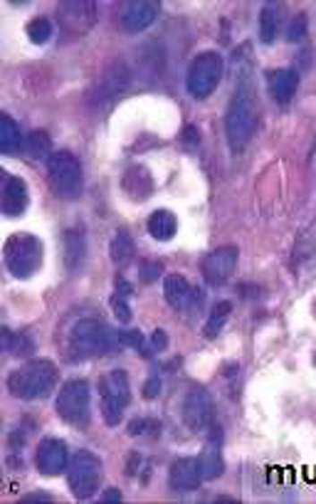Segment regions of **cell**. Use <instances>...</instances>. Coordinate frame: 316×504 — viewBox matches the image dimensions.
<instances>
[{
    "label": "cell",
    "mask_w": 316,
    "mask_h": 504,
    "mask_svg": "<svg viewBox=\"0 0 316 504\" xmlns=\"http://www.w3.org/2000/svg\"><path fill=\"white\" fill-rule=\"evenodd\" d=\"M257 134V90L250 70H240L225 112V136L233 154H243Z\"/></svg>",
    "instance_id": "cell-1"
},
{
    "label": "cell",
    "mask_w": 316,
    "mask_h": 504,
    "mask_svg": "<svg viewBox=\"0 0 316 504\" xmlns=\"http://www.w3.org/2000/svg\"><path fill=\"white\" fill-rule=\"evenodd\" d=\"M60 381V371L47 359H32L8 373V391L18 401H45Z\"/></svg>",
    "instance_id": "cell-2"
},
{
    "label": "cell",
    "mask_w": 316,
    "mask_h": 504,
    "mask_svg": "<svg viewBox=\"0 0 316 504\" xmlns=\"http://www.w3.org/2000/svg\"><path fill=\"white\" fill-rule=\"evenodd\" d=\"M126 349L124 331L114 329L102 320H80L70 331V351L80 359L90 356H104L114 351Z\"/></svg>",
    "instance_id": "cell-3"
},
{
    "label": "cell",
    "mask_w": 316,
    "mask_h": 504,
    "mask_svg": "<svg viewBox=\"0 0 316 504\" xmlns=\"http://www.w3.org/2000/svg\"><path fill=\"white\" fill-rule=\"evenodd\" d=\"M55 408L67 425L84 431L92 423V389H90V383L84 379H72V381L62 383Z\"/></svg>",
    "instance_id": "cell-4"
},
{
    "label": "cell",
    "mask_w": 316,
    "mask_h": 504,
    "mask_svg": "<svg viewBox=\"0 0 316 504\" xmlns=\"http://www.w3.org/2000/svg\"><path fill=\"white\" fill-rule=\"evenodd\" d=\"M47 178H50L55 196L62 198V201H77V198L82 196V164L70 151H55L47 158Z\"/></svg>",
    "instance_id": "cell-5"
},
{
    "label": "cell",
    "mask_w": 316,
    "mask_h": 504,
    "mask_svg": "<svg viewBox=\"0 0 316 504\" xmlns=\"http://www.w3.org/2000/svg\"><path fill=\"white\" fill-rule=\"evenodd\" d=\"M132 403V383L126 371L114 369L99 381V411L107 425L116 428Z\"/></svg>",
    "instance_id": "cell-6"
},
{
    "label": "cell",
    "mask_w": 316,
    "mask_h": 504,
    "mask_svg": "<svg viewBox=\"0 0 316 504\" xmlns=\"http://www.w3.org/2000/svg\"><path fill=\"white\" fill-rule=\"evenodd\" d=\"M42 265V243L40 237L30 233H18L8 237L5 243V268L11 269L18 279L32 278Z\"/></svg>",
    "instance_id": "cell-7"
},
{
    "label": "cell",
    "mask_w": 316,
    "mask_h": 504,
    "mask_svg": "<svg viewBox=\"0 0 316 504\" xmlns=\"http://www.w3.org/2000/svg\"><path fill=\"white\" fill-rule=\"evenodd\" d=\"M225 62L223 55L218 52H201L185 74V87L195 99H208L218 90V84L223 80Z\"/></svg>",
    "instance_id": "cell-8"
},
{
    "label": "cell",
    "mask_w": 316,
    "mask_h": 504,
    "mask_svg": "<svg viewBox=\"0 0 316 504\" xmlns=\"http://www.w3.org/2000/svg\"><path fill=\"white\" fill-rule=\"evenodd\" d=\"M132 84V70L124 60H114L104 67L99 77L87 92V104L94 109H102L107 104H112L116 97H122Z\"/></svg>",
    "instance_id": "cell-9"
},
{
    "label": "cell",
    "mask_w": 316,
    "mask_h": 504,
    "mask_svg": "<svg viewBox=\"0 0 316 504\" xmlns=\"http://www.w3.org/2000/svg\"><path fill=\"white\" fill-rule=\"evenodd\" d=\"M67 483L77 500H90L97 494L102 484V460L90 450H80L70 460L67 467Z\"/></svg>",
    "instance_id": "cell-10"
},
{
    "label": "cell",
    "mask_w": 316,
    "mask_h": 504,
    "mask_svg": "<svg viewBox=\"0 0 316 504\" xmlns=\"http://www.w3.org/2000/svg\"><path fill=\"white\" fill-rule=\"evenodd\" d=\"M181 418L188 425V431L203 432L215 421V401L205 389H191L181 403Z\"/></svg>",
    "instance_id": "cell-11"
},
{
    "label": "cell",
    "mask_w": 316,
    "mask_h": 504,
    "mask_svg": "<svg viewBox=\"0 0 316 504\" xmlns=\"http://www.w3.org/2000/svg\"><path fill=\"white\" fill-rule=\"evenodd\" d=\"M237 260H240V250L235 245H223L210 250V252L201 260V272H203L205 282H208L210 287L225 285V282L235 275Z\"/></svg>",
    "instance_id": "cell-12"
},
{
    "label": "cell",
    "mask_w": 316,
    "mask_h": 504,
    "mask_svg": "<svg viewBox=\"0 0 316 504\" xmlns=\"http://www.w3.org/2000/svg\"><path fill=\"white\" fill-rule=\"evenodd\" d=\"M99 21V8L92 0H70L57 5V22L67 32L87 35Z\"/></svg>",
    "instance_id": "cell-13"
},
{
    "label": "cell",
    "mask_w": 316,
    "mask_h": 504,
    "mask_svg": "<svg viewBox=\"0 0 316 504\" xmlns=\"http://www.w3.org/2000/svg\"><path fill=\"white\" fill-rule=\"evenodd\" d=\"M158 18V3L151 0H132L116 8V22L124 32H143Z\"/></svg>",
    "instance_id": "cell-14"
},
{
    "label": "cell",
    "mask_w": 316,
    "mask_h": 504,
    "mask_svg": "<svg viewBox=\"0 0 316 504\" xmlns=\"http://www.w3.org/2000/svg\"><path fill=\"white\" fill-rule=\"evenodd\" d=\"M70 450L67 443L60 438H45L38 445V453H35V465L45 477H57V474L67 473L70 467Z\"/></svg>",
    "instance_id": "cell-15"
},
{
    "label": "cell",
    "mask_w": 316,
    "mask_h": 504,
    "mask_svg": "<svg viewBox=\"0 0 316 504\" xmlns=\"http://www.w3.org/2000/svg\"><path fill=\"white\" fill-rule=\"evenodd\" d=\"M164 297L175 312H185L191 307H201L203 302V289H195L184 275H166L164 279Z\"/></svg>",
    "instance_id": "cell-16"
},
{
    "label": "cell",
    "mask_w": 316,
    "mask_h": 504,
    "mask_svg": "<svg viewBox=\"0 0 316 504\" xmlns=\"http://www.w3.org/2000/svg\"><path fill=\"white\" fill-rule=\"evenodd\" d=\"M30 203V191L28 184L18 175H5L3 191H0V210L8 218H21Z\"/></svg>",
    "instance_id": "cell-17"
},
{
    "label": "cell",
    "mask_w": 316,
    "mask_h": 504,
    "mask_svg": "<svg viewBox=\"0 0 316 504\" xmlns=\"http://www.w3.org/2000/svg\"><path fill=\"white\" fill-rule=\"evenodd\" d=\"M201 483H205L203 474H201V463L198 457H181L171 465L168 470V484L175 492H193L201 487Z\"/></svg>",
    "instance_id": "cell-18"
},
{
    "label": "cell",
    "mask_w": 316,
    "mask_h": 504,
    "mask_svg": "<svg viewBox=\"0 0 316 504\" xmlns=\"http://www.w3.org/2000/svg\"><path fill=\"white\" fill-rule=\"evenodd\" d=\"M299 73L292 67H279V70H269L267 73V90L272 94L277 104H289L295 99L296 90H299Z\"/></svg>",
    "instance_id": "cell-19"
},
{
    "label": "cell",
    "mask_w": 316,
    "mask_h": 504,
    "mask_svg": "<svg viewBox=\"0 0 316 504\" xmlns=\"http://www.w3.org/2000/svg\"><path fill=\"white\" fill-rule=\"evenodd\" d=\"M285 18H286V8L285 3H265L260 8V40L265 45H272V42L279 38V32L285 28Z\"/></svg>",
    "instance_id": "cell-20"
},
{
    "label": "cell",
    "mask_w": 316,
    "mask_h": 504,
    "mask_svg": "<svg viewBox=\"0 0 316 504\" xmlns=\"http://www.w3.org/2000/svg\"><path fill=\"white\" fill-rule=\"evenodd\" d=\"M62 243H64V265L72 275H77L84 268V260H87V237H84L82 230H67Z\"/></svg>",
    "instance_id": "cell-21"
},
{
    "label": "cell",
    "mask_w": 316,
    "mask_h": 504,
    "mask_svg": "<svg viewBox=\"0 0 316 504\" xmlns=\"http://www.w3.org/2000/svg\"><path fill=\"white\" fill-rule=\"evenodd\" d=\"M124 191L132 201H146L153 193V178L151 174L141 168V166H132L126 174H124Z\"/></svg>",
    "instance_id": "cell-22"
},
{
    "label": "cell",
    "mask_w": 316,
    "mask_h": 504,
    "mask_svg": "<svg viewBox=\"0 0 316 504\" xmlns=\"http://www.w3.org/2000/svg\"><path fill=\"white\" fill-rule=\"evenodd\" d=\"M149 233H151L153 240H158V243L174 240V235L178 233V218H175L171 210H166V208L153 210L151 218H149Z\"/></svg>",
    "instance_id": "cell-23"
},
{
    "label": "cell",
    "mask_w": 316,
    "mask_h": 504,
    "mask_svg": "<svg viewBox=\"0 0 316 504\" xmlns=\"http://www.w3.org/2000/svg\"><path fill=\"white\" fill-rule=\"evenodd\" d=\"M22 141H25V134H22L21 124H15L8 116V114H0V151L3 154H21Z\"/></svg>",
    "instance_id": "cell-24"
},
{
    "label": "cell",
    "mask_w": 316,
    "mask_h": 504,
    "mask_svg": "<svg viewBox=\"0 0 316 504\" xmlns=\"http://www.w3.org/2000/svg\"><path fill=\"white\" fill-rule=\"evenodd\" d=\"M136 255V247H133V237L126 230H114L112 243H109V258L116 268H126Z\"/></svg>",
    "instance_id": "cell-25"
},
{
    "label": "cell",
    "mask_w": 316,
    "mask_h": 504,
    "mask_svg": "<svg viewBox=\"0 0 316 504\" xmlns=\"http://www.w3.org/2000/svg\"><path fill=\"white\" fill-rule=\"evenodd\" d=\"M3 349L8 351L15 359H25L35 351V344L28 334H13L11 329H3Z\"/></svg>",
    "instance_id": "cell-26"
},
{
    "label": "cell",
    "mask_w": 316,
    "mask_h": 504,
    "mask_svg": "<svg viewBox=\"0 0 316 504\" xmlns=\"http://www.w3.org/2000/svg\"><path fill=\"white\" fill-rule=\"evenodd\" d=\"M21 154L28 156V158H45V161H47L52 156L47 134H42V132H30V134H25Z\"/></svg>",
    "instance_id": "cell-27"
},
{
    "label": "cell",
    "mask_w": 316,
    "mask_h": 504,
    "mask_svg": "<svg viewBox=\"0 0 316 504\" xmlns=\"http://www.w3.org/2000/svg\"><path fill=\"white\" fill-rule=\"evenodd\" d=\"M139 60H141V73H146L149 77H161V73H164V52L156 42L141 47Z\"/></svg>",
    "instance_id": "cell-28"
},
{
    "label": "cell",
    "mask_w": 316,
    "mask_h": 504,
    "mask_svg": "<svg viewBox=\"0 0 316 504\" xmlns=\"http://www.w3.org/2000/svg\"><path fill=\"white\" fill-rule=\"evenodd\" d=\"M198 463H201V474H203V480H215V477H220L225 473V460L223 455L213 450V448H208L201 457H198Z\"/></svg>",
    "instance_id": "cell-29"
},
{
    "label": "cell",
    "mask_w": 316,
    "mask_h": 504,
    "mask_svg": "<svg viewBox=\"0 0 316 504\" xmlns=\"http://www.w3.org/2000/svg\"><path fill=\"white\" fill-rule=\"evenodd\" d=\"M230 312H233V304L230 302H218L210 312V317L205 321V337H215L218 331L223 329V324L227 321L230 317Z\"/></svg>",
    "instance_id": "cell-30"
},
{
    "label": "cell",
    "mask_w": 316,
    "mask_h": 504,
    "mask_svg": "<svg viewBox=\"0 0 316 504\" xmlns=\"http://www.w3.org/2000/svg\"><path fill=\"white\" fill-rule=\"evenodd\" d=\"M25 32H28L32 45H45L52 38V22L47 18H35V21L28 22Z\"/></svg>",
    "instance_id": "cell-31"
},
{
    "label": "cell",
    "mask_w": 316,
    "mask_h": 504,
    "mask_svg": "<svg viewBox=\"0 0 316 504\" xmlns=\"http://www.w3.org/2000/svg\"><path fill=\"white\" fill-rule=\"evenodd\" d=\"M309 32V21H306V13H296L295 18L286 25V40L289 42H302Z\"/></svg>",
    "instance_id": "cell-32"
},
{
    "label": "cell",
    "mask_w": 316,
    "mask_h": 504,
    "mask_svg": "<svg viewBox=\"0 0 316 504\" xmlns=\"http://www.w3.org/2000/svg\"><path fill=\"white\" fill-rule=\"evenodd\" d=\"M112 312H114V317L122 321V324H129V321L133 320L132 304H129V295L116 292V295L112 297Z\"/></svg>",
    "instance_id": "cell-33"
},
{
    "label": "cell",
    "mask_w": 316,
    "mask_h": 504,
    "mask_svg": "<svg viewBox=\"0 0 316 504\" xmlns=\"http://www.w3.org/2000/svg\"><path fill=\"white\" fill-rule=\"evenodd\" d=\"M296 255L299 258H314L316 255V226L306 230V235L299 240L296 245Z\"/></svg>",
    "instance_id": "cell-34"
},
{
    "label": "cell",
    "mask_w": 316,
    "mask_h": 504,
    "mask_svg": "<svg viewBox=\"0 0 316 504\" xmlns=\"http://www.w3.org/2000/svg\"><path fill=\"white\" fill-rule=\"evenodd\" d=\"M146 431H158L161 432V425L156 421H146V418H136V421L129 423V435H146Z\"/></svg>",
    "instance_id": "cell-35"
},
{
    "label": "cell",
    "mask_w": 316,
    "mask_h": 504,
    "mask_svg": "<svg viewBox=\"0 0 316 504\" xmlns=\"http://www.w3.org/2000/svg\"><path fill=\"white\" fill-rule=\"evenodd\" d=\"M161 278V265L158 262H141V272H139V279L151 285L156 279Z\"/></svg>",
    "instance_id": "cell-36"
},
{
    "label": "cell",
    "mask_w": 316,
    "mask_h": 504,
    "mask_svg": "<svg viewBox=\"0 0 316 504\" xmlns=\"http://www.w3.org/2000/svg\"><path fill=\"white\" fill-rule=\"evenodd\" d=\"M158 396H161V379H158V376H151L149 381L143 383V398L153 401V398H158Z\"/></svg>",
    "instance_id": "cell-37"
},
{
    "label": "cell",
    "mask_w": 316,
    "mask_h": 504,
    "mask_svg": "<svg viewBox=\"0 0 316 504\" xmlns=\"http://www.w3.org/2000/svg\"><path fill=\"white\" fill-rule=\"evenodd\" d=\"M52 497L50 494H45V492H32V494H25L22 497V502H50Z\"/></svg>",
    "instance_id": "cell-38"
},
{
    "label": "cell",
    "mask_w": 316,
    "mask_h": 504,
    "mask_svg": "<svg viewBox=\"0 0 316 504\" xmlns=\"http://www.w3.org/2000/svg\"><path fill=\"white\" fill-rule=\"evenodd\" d=\"M166 344H168V339H166L164 329H156V334H153V346H156V349H166Z\"/></svg>",
    "instance_id": "cell-39"
},
{
    "label": "cell",
    "mask_w": 316,
    "mask_h": 504,
    "mask_svg": "<svg viewBox=\"0 0 316 504\" xmlns=\"http://www.w3.org/2000/svg\"><path fill=\"white\" fill-rule=\"evenodd\" d=\"M102 502H122V492L119 490H107V492L102 494Z\"/></svg>",
    "instance_id": "cell-40"
},
{
    "label": "cell",
    "mask_w": 316,
    "mask_h": 504,
    "mask_svg": "<svg viewBox=\"0 0 316 504\" xmlns=\"http://www.w3.org/2000/svg\"><path fill=\"white\" fill-rule=\"evenodd\" d=\"M314 158H316V149H314Z\"/></svg>",
    "instance_id": "cell-41"
}]
</instances>
